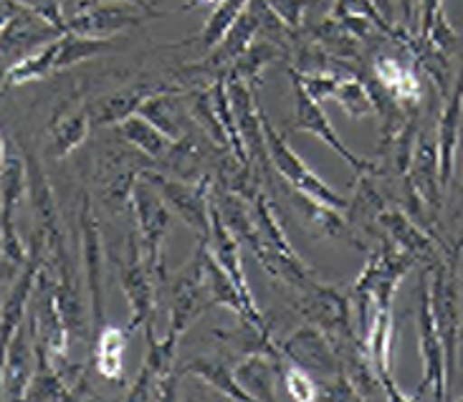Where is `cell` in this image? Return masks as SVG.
<instances>
[{"label":"cell","instance_id":"ac0fdd59","mask_svg":"<svg viewBox=\"0 0 463 402\" xmlns=\"http://www.w3.org/2000/svg\"><path fill=\"white\" fill-rule=\"evenodd\" d=\"M402 182L413 190L415 195L428 208V213L439 220V213L440 208H443V198L446 195H443V188H440V160L436 132H430V129H420L418 132L411 170H408V177Z\"/></svg>","mask_w":463,"mask_h":402},{"label":"cell","instance_id":"836d02e7","mask_svg":"<svg viewBox=\"0 0 463 402\" xmlns=\"http://www.w3.org/2000/svg\"><path fill=\"white\" fill-rule=\"evenodd\" d=\"M281 41H253L249 49L243 51V56L233 63V74L241 76L250 87H259L263 79V71L281 56Z\"/></svg>","mask_w":463,"mask_h":402},{"label":"cell","instance_id":"603a6c76","mask_svg":"<svg viewBox=\"0 0 463 402\" xmlns=\"http://www.w3.org/2000/svg\"><path fill=\"white\" fill-rule=\"evenodd\" d=\"M463 122V69L458 79L453 81L451 91L446 97V107L439 117L436 126V139H439V160H440V188L443 195L449 192L453 180V164H456V152H458V139H461Z\"/></svg>","mask_w":463,"mask_h":402},{"label":"cell","instance_id":"4dcf8cb0","mask_svg":"<svg viewBox=\"0 0 463 402\" xmlns=\"http://www.w3.org/2000/svg\"><path fill=\"white\" fill-rule=\"evenodd\" d=\"M33 334V332H31ZM36 344V369H33V378H31V385H28V392H25V400L33 402H66L74 400V392L69 390V385L63 382L61 375L56 365L51 362L49 352L43 350V344Z\"/></svg>","mask_w":463,"mask_h":402},{"label":"cell","instance_id":"83f0119b","mask_svg":"<svg viewBox=\"0 0 463 402\" xmlns=\"http://www.w3.org/2000/svg\"><path fill=\"white\" fill-rule=\"evenodd\" d=\"M177 372H180V378L195 375V378L203 379L211 390L221 392L226 400L250 402L249 392L238 385L236 375H233V367L228 365L226 360H221V357H208V354L193 357V360H188V362H183V365L177 367Z\"/></svg>","mask_w":463,"mask_h":402},{"label":"cell","instance_id":"30bf717a","mask_svg":"<svg viewBox=\"0 0 463 402\" xmlns=\"http://www.w3.org/2000/svg\"><path fill=\"white\" fill-rule=\"evenodd\" d=\"M79 248H81V268L87 276L89 312H91V337L94 332L107 324L104 314V281H107V248L101 238L99 218L91 208V198L84 190L81 205H79Z\"/></svg>","mask_w":463,"mask_h":402},{"label":"cell","instance_id":"e0dca14e","mask_svg":"<svg viewBox=\"0 0 463 402\" xmlns=\"http://www.w3.org/2000/svg\"><path fill=\"white\" fill-rule=\"evenodd\" d=\"M377 228H380V238L390 240L395 248L413 256L418 266H428V268L439 261L443 246H446V240L430 236L426 228L418 226L402 208H390L388 205L377 220Z\"/></svg>","mask_w":463,"mask_h":402},{"label":"cell","instance_id":"ee69618b","mask_svg":"<svg viewBox=\"0 0 463 402\" xmlns=\"http://www.w3.org/2000/svg\"><path fill=\"white\" fill-rule=\"evenodd\" d=\"M5 276V266H3V233H0V278Z\"/></svg>","mask_w":463,"mask_h":402},{"label":"cell","instance_id":"3957f363","mask_svg":"<svg viewBox=\"0 0 463 402\" xmlns=\"http://www.w3.org/2000/svg\"><path fill=\"white\" fill-rule=\"evenodd\" d=\"M129 208L135 213V223H137V238L145 264L152 271V276L157 278V284L165 286L170 271H167V258H165V240L170 236L173 228V210L167 208L163 195L152 188L145 177L139 175L132 188V198H129Z\"/></svg>","mask_w":463,"mask_h":402},{"label":"cell","instance_id":"b9f144b4","mask_svg":"<svg viewBox=\"0 0 463 402\" xmlns=\"http://www.w3.org/2000/svg\"><path fill=\"white\" fill-rule=\"evenodd\" d=\"M398 3V8L402 13V25H408V28H413V0H395Z\"/></svg>","mask_w":463,"mask_h":402},{"label":"cell","instance_id":"ba28073f","mask_svg":"<svg viewBox=\"0 0 463 402\" xmlns=\"http://www.w3.org/2000/svg\"><path fill=\"white\" fill-rule=\"evenodd\" d=\"M139 175L150 182L152 188L163 195L167 208L183 218V223L198 233V238H208L211 233V192H213V175L203 180H180L157 170V167H145Z\"/></svg>","mask_w":463,"mask_h":402},{"label":"cell","instance_id":"e575fe53","mask_svg":"<svg viewBox=\"0 0 463 402\" xmlns=\"http://www.w3.org/2000/svg\"><path fill=\"white\" fill-rule=\"evenodd\" d=\"M332 99H337L339 107H342V109L347 112V117H352L354 122L375 117V101H373L370 91L364 87V81L360 79V69H357V74L342 76V79H339Z\"/></svg>","mask_w":463,"mask_h":402},{"label":"cell","instance_id":"6da1fadb","mask_svg":"<svg viewBox=\"0 0 463 402\" xmlns=\"http://www.w3.org/2000/svg\"><path fill=\"white\" fill-rule=\"evenodd\" d=\"M418 266L413 256L395 248L390 240H380L373 251L367 253V264L363 274L352 284V316L360 340L367 337L380 309H392L395 294L401 289L402 278Z\"/></svg>","mask_w":463,"mask_h":402},{"label":"cell","instance_id":"cb8c5ba5","mask_svg":"<svg viewBox=\"0 0 463 402\" xmlns=\"http://www.w3.org/2000/svg\"><path fill=\"white\" fill-rule=\"evenodd\" d=\"M208 248L215 256V261L223 266L231 281L236 284L238 294L243 296V302L249 304V309L253 314H263L259 309V304L253 299V291L249 286V278H246V271H243V258H241V243L236 240V236L228 230V226L223 223V218L215 210L213 201H211V233H208Z\"/></svg>","mask_w":463,"mask_h":402},{"label":"cell","instance_id":"f546056e","mask_svg":"<svg viewBox=\"0 0 463 402\" xmlns=\"http://www.w3.org/2000/svg\"><path fill=\"white\" fill-rule=\"evenodd\" d=\"M117 135H119V139H125L132 150L142 152L147 160H152L155 167L167 157V152L173 150V139L167 137L165 132H160L150 119H145L139 112L127 117L125 122H119Z\"/></svg>","mask_w":463,"mask_h":402},{"label":"cell","instance_id":"60d3db41","mask_svg":"<svg viewBox=\"0 0 463 402\" xmlns=\"http://www.w3.org/2000/svg\"><path fill=\"white\" fill-rule=\"evenodd\" d=\"M13 13H15V3L0 0V33H3V28H5V25H8V21L13 18Z\"/></svg>","mask_w":463,"mask_h":402},{"label":"cell","instance_id":"52a82bcc","mask_svg":"<svg viewBox=\"0 0 463 402\" xmlns=\"http://www.w3.org/2000/svg\"><path fill=\"white\" fill-rule=\"evenodd\" d=\"M428 278L430 268H420V284H418V347H420V362H423V378L413 400H436L443 402L451 397L449 392V375H446V352L439 337V329L430 312V296H428Z\"/></svg>","mask_w":463,"mask_h":402},{"label":"cell","instance_id":"d6986e66","mask_svg":"<svg viewBox=\"0 0 463 402\" xmlns=\"http://www.w3.org/2000/svg\"><path fill=\"white\" fill-rule=\"evenodd\" d=\"M180 84H165V81H139V84H127V87L107 91L89 104L91 114V126H117L125 122L127 117L137 114L142 101L150 99L160 91H183Z\"/></svg>","mask_w":463,"mask_h":402},{"label":"cell","instance_id":"ab89813d","mask_svg":"<svg viewBox=\"0 0 463 402\" xmlns=\"http://www.w3.org/2000/svg\"><path fill=\"white\" fill-rule=\"evenodd\" d=\"M443 8V0H418V21H420V28H418V36L426 38L430 25H433V18L436 13Z\"/></svg>","mask_w":463,"mask_h":402},{"label":"cell","instance_id":"d4e9b609","mask_svg":"<svg viewBox=\"0 0 463 402\" xmlns=\"http://www.w3.org/2000/svg\"><path fill=\"white\" fill-rule=\"evenodd\" d=\"M59 36H63L56 25L43 21L36 13L25 11L21 5H15V13L8 21V25L0 33V56H15V53H25L36 49L41 43H51Z\"/></svg>","mask_w":463,"mask_h":402},{"label":"cell","instance_id":"44dd1931","mask_svg":"<svg viewBox=\"0 0 463 402\" xmlns=\"http://www.w3.org/2000/svg\"><path fill=\"white\" fill-rule=\"evenodd\" d=\"M392 309H380L373 322V327L364 337V350H367V357L373 362V369H375L377 379L383 385V392H385V400H398V402H411L413 395L411 392H402L395 382V375H392Z\"/></svg>","mask_w":463,"mask_h":402},{"label":"cell","instance_id":"f35d334b","mask_svg":"<svg viewBox=\"0 0 463 402\" xmlns=\"http://www.w3.org/2000/svg\"><path fill=\"white\" fill-rule=\"evenodd\" d=\"M15 5H21L25 11L36 13L43 21H49L51 25H56L61 33H66V15H63L61 0H11Z\"/></svg>","mask_w":463,"mask_h":402},{"label":"cell","instance_id":"7c38bea8","mask_svg":"<svg viewBox=\"0 0 463 402\" xmlns=\"http://www.w3.org/2000/svg\"><path fill=\"white\" fill-rule=\"evenodd\" d=\"M291 81H294V125H291V129H294V132H304V135H312V137L322 139L326 147L337 152L339 157L350 164L357 175H364V173L380 175V163H377V160H367V157L354 154V152L342 142V137L337 135L335 125H332V122H329V117H326L322 101H317L314 97H309L294 76H291Z\"/></svg>","mask_w":463,"mask_h":402},{"label":"cell","instance_id":"7a4b0ae2","mask_svg":"<svg viewBox=\"0 0 463 402\" xmlns=\"http://www.w3.org/2000/svg\"><path fill=\"white\" fill-rule=\"evenodd\" d=\"M463 246L446 243L443 253L436 264L430 266L428 278V296H430V312L439 329L446 352V375L449 388L458 367V347L463 340V278H461Z\"/></svg>","mask_w":463,"mask_h":402},{"label":"cell","instance_id":"bcb514c9","mask_svg":"<svg viewBox=\"0 0 463 402\" xmlns=\"http://www.w3.org/2000/svg\"><path fill=\"white\" fill-rule=\"evenodd\" d=\"M63 3H69V0H61V5H63ZM74 3H79V5H81V3H87V0H74ZM79 5H76V8H79ZM76 8H74V11H76ZM74 11H71V13H74ZM66 15H69V13H66Z\"/></svg>","mask_w":463,"mask_h":402},{"label":"cell","instance_id":"d590c367","mask_svg":"<svg viewBox=\"0 0 463 402\" xmlns=\"http://www.w3.org/2000/svg\"><path fill=\"white\" fill-rule=\"evenodd\" d=\"M271 362H274L276 375L281 378L284 388H287L288 397H294L297 402H314L319 400V388H317V379L301 369L294 362H288L287 357L281 354V350L276 354H271Z\"/></svg>","mask_w":463,"mask_h":402},{"label":"cell","instance_id":"484cf974","mask_svg":"<svg viewBox=\"0 0 463 402\" xmlns=\"http://www.w3.org/2000/svg\"><path fill=\"white\" fill-rule=\"evenodd\" d=\"M132 337L129 327H114L104 324L94 332L91 337V365L107 382H112L117 388H129L125 378V352L127 344Z\"/></svg>","mask_w":463,"mask_h":402},{"label":"cell","instance_id":"8992f818","mask_svg":"<svg viewBox=\"0 0 463 402\" xmlns=\"http://www.w3.org/2000/svg\"><path fill=\"white\" fill-rule=\"evenodd\" d=\"M263 137H266V152H269L271 167H274L276 175L284 180V185H288L291 190H299L304 195L325 202V205L335 208V210H342V213L347 210L350 201L335 188H329L325 180L301 160L299 152L288 145L287 135H281L271 125V119L266 117V112H263Z\"/></svg>","mask_w":463,"mask_h":402},{"label":"cell","instance_id":"2e32d148","mask_svg":"<svg viewBox=\"0 0 463 402\" xmlns=\"http://www.w3.org/2000/svg\"><path fill=\"white\" fill-rule=\"evenodd\" d=\"M279 350H281V354L287 357L288 362L307 369L317 382L342 369V362H339L329 337L322 329H317L314 324H307V322L299 329H294L287 340L279 341Z\"/></svg>","mask_w":463,"mask_h":402},{"label":"cell","instance_id":"d6a6232c","mask_svg":"<svg viewBox=\"0 0 463 402\" xmlns=\"http://www.w3.org/2000/svg\"><path fill=\"white\" fill-rule=\"evenodd\" d=\"M117 49L114 36H79V33H63L59 38V53H56V71L71 69L76 63H84L94 56H101L107 51Z\"/></svg>","mask_w":463,"mask_h":402},{"label":"cell","instance_id":"8d00e7d4","mask_svg":"<svg viewBox=\"0 0 463 402\" xmlns=\"http://www.w3.org/2000/svg\"><path fill=\"white\" fill-rule=\"evenodd\" d=\"M317 0H266V5L276 13V18L287 25L291 33H299L304 25V15Z\"/></svg>","mask_w":463,"mask_h":402},{"label":"cell","instance_id":"277c9868","mask_svg":"<svg viewBox=\"0 0 463 402\" xmlns=\"http://www.w3.org/2000/svg\"><path fill=\"white\" fill-rule=\"evenodd\" d=\"M288 306L307 322L322 329L329 341H337L347 337L354 329V316H352L350 291L339 289L337 284H325L314 276L307 281L301 289H291Z\"/></svg>","mask_w":463,"mask_h":402},{"label":"cell","instance_id":"8fae6325","mask_svg":"<svg viewBox=\"0 0 463 402\" xmlns=\"http://www.w3.org/2000/svg\"><path fill=\"white\" fill-rule=\"evenodd\" d=\"M170 302H173V306H170V329L167 332L175 334L177 340H183V334L213 306L208 281H205L201 243L195 246V253L188 264L173 276Z\"/></svg>","mask_w":463,"mask_h":402},{"label":"cell","instance_id":"4316f807","mask_svg":"<svg viewBox=\"0 0 463 402\" xmlns=\"http://www.w3.org/2000/svg\"><path fill=\"white\" fill-rule=\"evenodd\" d=\"M188 91L190 89H183V91H160V94L142 101V107H139L137 112L145 119H150L152 125L157 126L160 132H165L173 142L183 139L195 126L188 109Z\"/></svg>","mask_w":463,"mask_h":402},{"label":"cell","instance_id":"74e56055","mask_svg":"<svg viewBox=\"0 0 463 402\" xmlns=\"http://www.w3.org/2000/svg\"><path fill=\"white\" fill-rule=\"evenodd\" d=\"M317 388H319V400H360L345 369L319 379Z\"/></svg>","mask_w":463,"mask_h":402},{"label":"cell","instance_id":"f6af8a7d","mask_svg":"<svg viewBox=\"0 0 463 402\" xmlns=\"http://www.w3.org/2000/svg\"><path fill=\"white\" fill-rule=\"evenodd\" d=\"M3 157H5V142L0 137V164H3Z\"/></svg>","mask_w":463,"mask_h":402},{"label":"cell","instance_id":"f1b7e54d","mask_svg":"<svg viewBox=\"0 0 463 402\" xmlns=\"http://www.w3.org/2000/svg\"><path fill=\"white\" fill-rule=\"evenodd\" d=\"M233 375L238 385L249 392L250 402H274L276 400V369L271 357L266 352L241 354L233 362Z\"/></svg>","mask_w":463,"mask_h":402},{"label":"cell","instance_id":"7bdbcfd3","mask_svg":"<svg viewBox=\"0 0 463 402\" xmlns=\"http://www.w3.org/2000/svg\"><path fill=\"white\" fill-rule=\"evenodd\" d=\"M94 3V0H91ZM122 3H129V5H137V8H142V11H147L150 15H155V18H160V15H165L163 11H155L150 5V0H122Z\"/></svg>","mask_w":463,"mask_h":402},{"label":"cell","instance_id":"7402d4cb","mask_svg":"<svg viewBox=\"0 0 463 402\" xmlns=\"http://www.w3.org/2000/svg\"><path fill=\"white\" fill-rule=\"evenodd\" d=\"M91 135V114L84 101H59L49 119L51 152L56 160L69 157Z\"/></svg>","mask_w":463,"mask_h":402},{"label":"cell","instance_id":"4fadbf2b","mask_svg":"<svg viewBox=\"0 0 463 402\" xmlns=\"http://www.w3.org/2000/svg\"><path fill=\"white\" fill-rule=\"evenodd\" d=\"M288 205H291V210L297 215V220L301 223V228L309 230L314 238L335 240V243H342V246H347V248H357V251L364 253L373 251L370 243L350 226L347 215L342 213V210H335V208H329L325 202L314 201V198L304 195L299 190H291Z\"/></svg>","mask_w":463,"mask_h":402},{"label":"cell","instance_id":"7dc6e473","mask_svg":"<svg viewBox=\"0 0 463 402\" xmlns=\"http://www.w3.org/2000/svg\"><path fill=\"white\" fill-rule=\"evenodd\" d=\"M456 243H458V246H463V233H461V236H458V240H456Z\"/></svg>","mask_w":463,"mask_h":402},{"label":"cell","instance_id":"9a60e30c","mask_svg":"<svg viewBox=\"0 0 463 402\" xmlns=\"http://www.w3.org/2000/svg\"><path fill=\"white\" fill-rule=\"evenodd\" d=\"M145 167H155L152 160L145 154L135 157L127 150H104L97 160V185H99L101 201L107 202L112 210H125L132 198L135 180Z\"/></svg>","mask_w":463,"mask_h":402},{"label":"cell","instance_id":"5b68a950","mask_svg":"<svg viewBox=\"0 0 463 402\" xmlns=\"http://www.w3.org/2000/svg\"><path fill=\"white\" fill-rule=\"evenodd\" d=\"M145 340H147V354L139 367L137 378L129 385L127 400L132 402H170L177 400V385H180V372L175 367L177 357V337L165 334L157 340L155 324L145 327Z\"/></svg>","mask_w":463,"mask_h":402},{"label":"cell","instance_id":"5bb4252c","mask_svg":"<svg viewBox=\"0 0 463 402\" xmlns=\"http://www.w3.org/2000/svg\"><path fill=\"white\" fill-rule=\"evenodd\" d=\"M145 18H155V15L122 0H94L87 8L66 15V33L109 38L129 25H142Z\"/></svg>","mask_w":463,"mask_h":402},{"label":"cell","instance_id":"c3c4849f","mask_svg":"<svg viewBox=\"0 0 463 402\" xmlns=\"http://www.w3.org/2000/svg\"><path fill=\"white\" fill-rule=\"evenodd\" d=\"M461 400H463V397H461Z\"/></svg>","mask_w":463,"mask_h":402},{"label":"cell","instance_id":"1f68e13d","mask_svg":"<svg viewBox=\"0 0 463 402\" xmlns=\"http://www.w3.org/2000/svg\"><path fill=\"white\" fill-rule=\"evenodd\" d=\"M61 38V36H59ZM59 38L46 43L43 49H38L36 53H28L18 63H13L11 69L3 76L0 91H5L8 87H24V84H33V81H43L56 71V53H59Z\"/></svg>","mask_w":463,"mask_h":402},{"label":"cell","instance_id":"ffe728a7","mask_svg":"<svg viewBox=\"0 0 463 402\" xmlns=\"http://www.w3.org/2000/svg\"><path fill=\"white\" fill-rule=\"evenodd\" d=\"M33 369H36V344H33V334H31V324H28V314H25L5 347V362H3L5 400H25Z\"/></svg>","mask_w":463,"mask_h":402},{"label":"cell","instance_id":"9c48e42d","mask_svg":"<svg viewBox=\"0 0 463 402\" xmlns=\"http://www.w3.org/2000/svg\"><path fill=\"white\" fill-rule=\"evenodd\" d=\"M112 261L117 264V278H119V289L127 296L129 304V322L127 327L132 329V334L137 329H145L147 324H155L157 314V278L152 276V271L145 264V256L139 248L137 230H132L127 236V256L119 258L112 253Z\"/></svg>","mask_w":463,"mask_h":402}]
</instances>
